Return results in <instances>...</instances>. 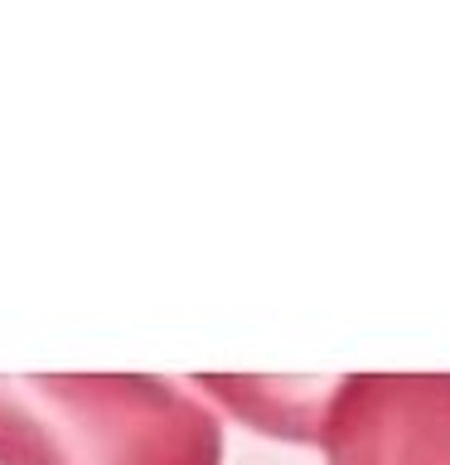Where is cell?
<instances>
[{
  "mask_svg": "<svg viewBox=\"0 0 450 465\" xmlns=\"http://www.w3.org/2000/svg\"><path fill=\"white\" fill-rule=\"evenodd\" d=\"M0 465H223V417L160 373H0Z\"/></svg>",
  "mask_w": 450,
  "mask_h": 465,
  "instance_id": "obj_1",
  "label": "cell"
},
{
  "mask_svg": "<svg viewBox=\"0 0 450 465\" xmlns=\"http://www.w3.org/2000/svg\"><path fill=\"white\" fill-rule=\"evenodd\" d=\"M325 465H450V373H344L319 407Z\"/></svg>",
  "mask_w": 450,
  "mask_h": 465,
  "instance_id": "obj_2",
  "label": "cell"
},
{
  "mask_svg": "<svg viewBox=\"0 0 450 465\" xmlns=\"http://www.w3.org/2000/svg\"><path fill=\"white\" fill-rule=\"evenodd\" d=\"M189 388H199V398L223 402L232 417L252 421V431L286 436V441H315L319 407H325L329 388L319 383H281V378H189Z\"/></svg>",
  "mask_w": 450,
  "mask_h": 465,
  "instance_id": "obj_3",
  "label": "cell"
}]
</instances>
